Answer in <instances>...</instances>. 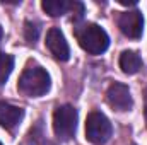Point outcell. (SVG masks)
Instances as JSON below:
<instances>
[{
  "label": "cell",
  "instance_id": "obj_1",
  "mask_svg": "<svg viewBox=\"0 0 147 145\" xmlns=\"http://www.w3.org/2000/svg\"><path fill=\"white\" fill-rule=\"evenodd\" d=\"M50 85H51V80H50V75L45 68L41 67H28L21 79H19V91L24 94V96H29V97H39L43 94H46L50 91Z\"/></svg>",
  "mask_w": 147,
  "mask_h": 145
},
{
  "label": "cell",
  "instance_id": "obj_2",
  "mask_svg": "<svg viewBox=\"0 0 147 145\" xmlns=\"http://www.w3.org/2000/svg\"><path fill=\"white\" fill-rule=\"evenodd\" d=\"M75 36L80 48L89 55H101L110 46V38L106 31L98 24H86L82 28H77Z\"/></svg>",
  "mask_w": 147,
  "mask_h": 145
},
{
  "label": "cell",
  "instance_id": "obj_3",
  "mask_svg": "<svg viewBox=\"0 0 147 145\" xmlns=\"http://www.w3.org/2000/svg\"><path fill=\"white\" fill-rule=\"evenodd\" d=\"M77 128V109L63 104L53 113V132L60 140H70Z\"/></svg>",
  "mask_w": 147,
  "mask_h": 145
},
{
  "label": "cell",
  "instance_id": "obj_4",
  "mask_svg": "<svg viewBox=\"0 0 147 145\" xmlns=\"http://www.w3.org/2000/svg\"><path fill=\"white\" fill-rule=\"evenodd\" d=\"M111 137V123L110 119L99 113L92 111L86 119V138L94 145H103Z\"/></svg>",
  "mask_w": 147,
  "mask_h": 145
},
{
  "label": "cell",
  "instance_id": "obj_5",
  "mask_svg": "<svg viewBox=\"0 0 147 145\" xmlns=\"http://www.w3.org/2000/svg\"><path fill=\"white\" fill-rule=\"evenodd\" d=\"M106 101L113 109L116 111H128L134 106V101H132V96H130V89L125 85V84H120V82H115L111 84L106 91Z\"/></svg>",
  "mask_w": 147,
  "mask_h": 145
},
{
  "label": "cell",
  "instance_id": "obj_6",
  "mask_svg": "<svg viewBox=\"0 0 147 145\" xmlns=\"http://www.w3.org/2000/svg\"><path fill=\"white\" fill-rule=\"evenodd\" d=\"M118 28L127 38L139 39L144 31V17L139 10H128L123 12L118 17Z\"/></svg>",
  "mask_w": 147,
  "mask_h": 145
},
{
  "label": "cell",
  "instance_id": "obj_7",
  "mask_svg": "<svg viewBox=\"0 0 147 145\" xmlns=\"http://www.w3.org/2000/svg\"><path fill=\"white\" fill-rule=\"evenodd\" d=\"M46 46L50 50V53L60 60V62H67L70 58V48L69 43L65 41V36L62 34V31L58 28H51L46 34Z\"/></svg>",
  "mask_w": 147,
  "mask_h": 145
},
{
  "label": "cell",
  "instance_id": "obj_8",
  "mask_svg": "<svg viewBox=\"0 0 147 145\" xmlns=\"http://www.w3.org/2000/svg\"><path fill=\"white\" fill-rule=\"evenodd\" d=\"M22 118H24V111L21 108L9 103H0V126L12 130L21 123Z\"/></svg>",
  "mask_w": 147,
  "mask_h": 145
},
{
  "label": "cell",
  "instance_id": "obj_9",
  "mask_svg": "<svg viewBox=\"0 0 147 145\" xmlns=\"http://www.w3.org/2000/svg\"><path fill=\"white\" fill-rule=\"evenodd\" d=\"M120 68L123 70V73H128V75H134L142 68V58L137 51H132V50H127L120 55Z\"/></svg>",
  "mask_w": 147,
  "mask_h": 145
},
{
  "label": "cell",
  "instance_id": "obj_10",
  "mask_svg": "<svg viewBox=\"0 0 147 145\" xmlns=\"http://www.w3.org/2000/svg\"><path fill=\"white\" fill-rule=\"evenodd\" d=\"M41 7L48 15L60 17V15L67 14L69 10H72V2H67V0H45L41 3Z\"/></svg>",
  "mask_w": 147,
  "mask_h": 145
},
{
  "label": "cell",
  "instance_id": "obj_11",
  "mask_svg": "<svg viewBox=\"0 0 147 145\" xmlns=\"http://www.w3.org/2000/svg\"><path fill=\"white\" fill-rule=\"evenodd\" d=\"M12 68H14V56L7 53H0V85L5 84V80L12 73Z\"/></svg>",
  "mask_w": 147,
  "mask_h": 145
},
{
  "label": "cell",
  "instance_id": "obj_12",
  "mask_svg": "<svg viewBox=\"0 0 147 145\" xmlns=\"http://www.w3.org/2000/svg\"><path fill=\"white\" fill-rule=\"evenodd\" d=\"M38 34H39L38 24L28 21V22H26V28H24V36H26V39H28L29 43H34V41L38 39Z\"/></svg>",
  "mask_w": 147,
  "mask_h": 145
},
{
  "label": "cell",
  "instance_id": "obj_13",
  "mask_svg": "<svg viewBox=\"0 0 147 145\" xmlns=\"http://www.w3.org/2000/svg\"><path fill=\"white\" fill-rule=\"evenodd\" d=\"M2 34H3V31H2V26H0V39H2Z\"/></svg>",
  "mask_w": 147,
  "mask_h": 145
},
{
  "label": "cell",
  "instance_id": "obj_14",
  "mask_svg": "<svg viewBox=\"0 0 147 145\" xmlns=\"http://www.w3.org/2000/svg\"><path fill=\"white\" fill-rule=\"evenodd\" d=\"M0 145H2V142H0Z\"/></svg>",
  "mask_w": 147,
  "mask_h": 145
}]
</instances>
